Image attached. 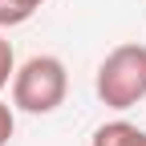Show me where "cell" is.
Segmentation results:
<instances>
[{
    "mask_svg": "<svg viewBox=\"0 0 146 146\" xmlns=\"http://www.w3.org/2000/svg\"><path fill=\"white\" fill-rule=\"evenodd\" d=\"M94 94L106 110H134L146 98V45H114L94 73Z\"/></svg>",
    "mask_w": 146,
    "mask_h": 146,
    "instance_id": "obj_1",
    "label": "cell"
},
{
    "mask_svg": "<svg viewBox=\"0 0 146 146\" xmlns=\"http://www.w3.org/2000/svg\"><path fill=\"white\" fill-rule=\"evenodd\" d=\"M65 94H69V69L53 53H36L12 73V110L45 118L65 106Z\"/></svg>",
    "mask_w": 146,
    "mask_h": 146,
    "instance_id": "obj_2",
    "label": "cell"
},
{
    "mask_svg": "<svg viewBox=\"0 0 146 146\" xmlns=\"http://www.w3.org/2000/svg\"><path fill=\"white\" fill-rule=\"evenodd\" d=\"M12 130H16V118H12V106H8V102H0V146H8Z\"/></svg>",
    "mask_w": 146,
    "mask_h": 146,
    "instance_id": "obj_6",
    "label": "cell"
},
{
    "mask_svg": "<svg viewBox=\"0 0 146 146\" xmlns=\"http://www.w3.org/2000/svg\"><path fill=\"white\" fill-rule=\"evenodd\" d=\"M12 73H16V57H12V45L0 36V89H4L12 81Z\"/></svg>",
    "mask_w": 146,
    "mask_h": 146,
    "instance_id": "obj_5",
    "label": "cell"
},
{
    "mask_svg": "<svg viewBox=\"0 0 146 146\" xmlns=\"http://www.w3.org/2000/svg\"><path fill=\"white\" fill-rule=\"evenodd\" d=\"M41 8H45V0H0V29L25 25V21H33Z\"/></svg>",
    "mask_w": 146,
    "mask_h": 146,
    "instance_id": "obj_4",
    "label": "cell"
},
{
    "mask_svg": "<svg viewBox=\"0 0 146 146\" xmlns=\"http://www.w3.org/2000/svg\"><path fill=\"white\" fill-rule=\"evenodd\" d=\"M89 146H146V130L126 118H114L94 130V138H89Z\"/></svg>",
    "mask_w": 146,
    "mask_h": 146,
    "instance_id": "obj_3",
    "label": "cell"
}]
</instances>
